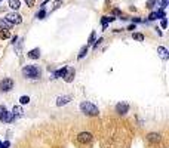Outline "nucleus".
<instances>
[{"instance_id":"1","label":"nucleus","mask_w":169,"mask_h":148,"mask_svg":"<svg viewBox=\"0 0 169 148\" xmlns=\"http://www.w3.org/2000/svg\"><path fill=\"white\" fill-rule=\"evenodd\" d=\"M80 110H82V113H83V114H86V116H92V117H95V116H98V114H100L98 107H97V105H94L92 102H88V101H83V102L80 104Z\"/></svg>"},{"instance_id":"2","label":"nucleus","mask_w":169,"mask_h":148,"mask_svg":"<svg viewBox=\"0 0 169 148\" xmlns=\"http://www.w3.org/2000/svg\"><path fill=\"white\" fill-rule=\"evenodd\" d=\"M40 74H42V71L36 65H25L22 68V76L27 77V79H39Z\"/></svg>"},{"instance_id":"3","label":"nucleus","mask_w":169,"mask_h":148,"mask_svg":"<svg viewBox=\"0 0 169 148\" xmlns=\"http://www.w3.org/2000/svg\"><path fill=\"white\" fill-rule=\"evenodd\" d=\"M15 118L12 117V114L8 111V108L5 105H0V121H5V123H11Z\"/></svg>"},{"instance_id":"4","label":"nucleus","mask_w":169,"mask_h":148,"mask_svg":"<svg viewBox=\"0 0 169 148\" xmlns=\"http://www.w3.org/2000/svg\"><path fill=\"white\" fill-rule=\"evenodd\" d=\"M5 19H6L9 24H12V25H18V24H21V22H22L21 15H20V14H17V12H11V14H8Z\"/></svg>"},{"instance_id":"5","label":"nucleus","mask_w":169,"mask_h":148,"mask_svg":"<svg viewBox=\"0 0 169 148\" xmlns=\"http://www.w3.org/2000/svg\"><path fill=\"white\" fill-rule=\"evenodd\" d=\"M14 86H15V83H14L12 79H3L0 82V90L2 92H9V90L14 89Z\"/></svg>"},{"instance_id":"6","label":"nucleus","mask_w":169,"mask_h":148,"mask_svg":"<svg viewBox=\"0 0 169 148\" xmlns=\"http://www.w3.org/2000/svg\"><path fill=\"white\" fill-rule=\"evenodd\" d=\"M77 141L80 144H88V142L92 141V133H89V132H80L77 135Z\"/></svg>"},{"instance_id":"7","label":"nucleus","mask_w":169,"mask_h":148,"mask_svg":"<svg viewBox=\"0 0 169 148\" xmlns=\"http://www.w3.org/2000/svg\"><path fill=\"white\" fill-rule=\"evenodd\" d=\"M74 74H76L74 68H71V67H67V71H65V74H64V80H65L67 83H71V82L74 80Z\"/></svg>"},{"instance_id":"8","label":"nucleus","mask_w":169,"mask_h":148,"mask_svg":"<svg viewBox=\"0 0 169 148\" xmlns=\"http://www.w3.org/2000/svg\"><path fill=\"white\" fill-rule=\"evenodd\" d=\"M129 111V105L126 104V102H119L117 105H116V113H119L120 116L122 114H126Z\"/></svg>"},{"instance_id":"9","label":"nucleus","mask_w":169,"mask_h":148,"mask_svg":"<svg viewBox=\"0 0 169 148\" xmlns=\"http://www.w3.org/2000/svg\"><path fill=\"white\" fill-rule=\"evenodd\" d=\"M73 98L70 96V95H64V96H58L56 98V105L58 107H62V105H67L70 101H71Z\"/></svg>"},{"instance_id":"10","label":"nucleus","mask_w":169,"mask_h":148,"mask_svg":"<svg viewBox=\"0 0 169 148\" xmlns=\"http://www.w3.org/2000/svg\"><path fill=\"white\" fill-rule=\"evenodd\" d=\"M27 56H28V58H31V59H39V56H40V49H39V48L31 49V51L27 53Z\"/></svg>"},{"instance_id":"11","label":"nucleus","mask_w":169,"mask_h":148,"mask_svg":"<svg viewBox=\"0 0 169 148\" xmlns=\"http://www.w3.org/2000/svg\"><path fill=\"white\" fill-rule=\"evenodd\" d=\"M147 141L148 142H159L160 141V133H154V132L148 133L147 135Z\"/></svg>"},{"instance_id":"12","label":"nucleus","mask_w":169,"mask_h":148,"mask_svg":"<svg viewBox=\"0 0 169 148\" xmlns=\"http://www.w3.org/2000/svg\"><path fill=\"white\" fill-rule=\"evenodd\" d=\"M11 114H12V117H14V118L21 117V116H22V108H21L20 105H15V107L12 108V113H11Z\"/></svg>"},{"instance_id":"13","label":"nucleus","mask_w":169,"mask_h":148,"mask_svg":"<svg viewBox=\"0 0 169 148\" xmlns=\"http://www.w3.org/2000/svg\"><path fill=\"white\" fill-rule=\"evenodd\" d=\"M157 52H159V55L162 56V59H165V61H166V59L169 58V55H168V51H166L163 46H159V48H157Z\"/></svg>"},{"instance_id":"14","label":"nucleus","mask_w":169,"mask_h":148,"mask_svg":"<svg viewBox=\"0 0 169 148\" xmlns=\"http://www.w3.org/2000/svg\"><path fill=\"white\" fill-rule=\"evenodd\" d=\"M11 27H12V24H9L5 18L3 19L0 18V28H2V30H11Z\"/></svg>"},{"instance_id":"15","label":"nucleus","mask_w":169,"mask_h":148,"mask_svg":"<svg viewBox=\"0 0 169 148\" xmlns=\"http://www.w3.org/2000/svg\"><path fill=\"white\" fill-rule=\"evenodd\" d=\"M65 71H67V67H62V68H59V70H56V71L53 73V77H55V79H59V77H64V74H65Z\"/></svg>"},{"instance_id":"16","label":"nucleus","mask_w":169,"mask_h":148,"mask_svg":"<svg viewBox=\"0 0 169 148\" xmlns=\"http://www.w3.org/2000/svg\"><path fill=\"white\" fill-rule=\"evenodd\" d=\"M20 6H21V3H20V0H9V8H12V9H20Z\"/></svg>"},{"instance_id":"17","label":"nucleus","mask_w":169,"mask_h":148,"mask_svg":"<svg viewBox=\"0 0 169 148\" xmlns=\"http://www.w3.org/2000/svg\"><path fill=\"white\" fill-rule=\"evenodd\" d=\"M111 21H114L113 17H104V18H103V28L105 30V28H107V24L111 22Z\"/></svg>"},{"instance_id":"18","label":"nucleus","mask_w":169,"mask_h":148,"mask_svg":"<svg viewBox=\"0 0 169 148\" xmlns=\"http://www.w3.org/2000/svg\"><path fill=\"white\" fill-rule=\"evenodd\" d=\"M86 53H88V46H83V48L80 49V52H79L77 58H79V59H82V58H83L84 55H86Z\"/></svg>"},{"instance_id":"19","label":"nucleus","mask_w":169,"mask_h":148,"mask_svg":"<svg viewBox=\"0 0 169 148\" xmlns=\"http://www.w3.org/2000/svg\"><path fill=\"white\" fill-rule=\"evenodd\" d=\"M132 37H134V40H138V42H144V36H142L141 33H134V34H132Z\"/></svg>"},{"instance_id":"20","label":"nucleus","mask_w":169,"mask_h":148,"mask_svg":"<svg viewBox=\"0 0 169 148\" xmlns=\"http://www.w3.org/2000/svg\"><path fill=\"white\" fill-rule=\"evenodd\" d=\"M9 36H11L9 30H2V31H0V39H2V40L3 39H9Z\"/></svg>"},{"instance_id":"21","label":"nucleus","mask_w":169,"mask_h":148,"mask_svg":"<svg viewBox=\"0 0 169 148\" xmlns=\"http://www.w3.org/2000/svg\"><path fill=\"white\" fill-rule=\"evenodd\" d=\"M39 19H43L45 17H46V12H45V8H40V11L37 12V15H36Z\"/></svg>"},{"instance_id":"22","label":"nucleus","mask_w":169,"mask_h":148,"mask_svg":"<svg viewBox=\"0 0 169 148\" xmlns=\"http://www.w3.org/2000/svg\"><path fill=\"white\" fill-rule=\"evenodd\" d=\"M156 3H157V0H148V2H147V8L148 9H153Z\"/></svg>"},{"instance_id":"23","label":"nucleus","mask_w":169,"mask_h":148,"mask_svg":"<svg viewBox=\"0 0 169 148\" xmlns=\"http://www.w3.org/2000/svg\"><path fill=\"white\" fill-rule=\"evenodd\" d=\"M20 102H21L22 105H25V104L30 102V98H28V96H21V98H20Z\"/></svg>"},{"instance_id":"24","label":"nucleus","mask_w":169,"mask_h":148,"mask_svg":"<svg viewBox=\"0 0 169 148\" xmlns=\"http://www.w3.org/2000/svg\"><path fill=\"white\" fill-rule=\"evenodd\" d=\"M61 5H62V2H59V0H58V2H55V3H53V8H52V11H51V12H53L55 9H58Z\"/></svg>"},{"instance_id":"25","label":"nucleus","mask_w":169,"mask_h":148,"mask_svg":"<svg viewBox=\"0 0 169 148\" xmlns=\"http://www.w3.org/2000/svg\"><path fill=\"white\" fill-rule=\"evenodd\" d=\"M148 19H150V21L157 19V14H156V12H151V14H150V17H148Z\"/></svg>"},{"instance_id":"26","label":"nucleus","mask_w":169,"mask_h":148,"mask_svg":"<svg viewBox=\"0 0 169 148\" xmlns=\"http://www.w3.org/2000/svg\"><path fill=\"white\" fill-rule=\"evenodd\" d=\"M9 145H11V142L6 141V142H3V144H0V148H9Z\"/></svg>"},{"instance_id":"27","label":"nucleus","mask_w":169,"mask_h":148,"mask_svg":"<svg viewBox=\"0 0 169 148\" xmlns=\"http://www.w3.org/2000/svg\"><path fill=\"white\" fill-rule=\"evenodd\" d=\"M25 3H27L28 8H33L34 6V0H25Z\"/></svg>"},{"instance_id":"28","label":"nucleus","mask_w":169,"mask_h":148,"mask_svg":"<svg viewBox=\"0 0 169 148\" xmlns=\"http://www.w3.org/2000/svg\"><path fill=\"white\" fill-rule=\"evenodd\" d=\"M94 40H95V33H92V34L89 36V45H91V43H94Z\"/></svg>"},{"instance_id":"29","label":"nucleus","mask_w":169,"mask_h":148,"mask_svg":"<svg viewBox=\"0 0 169 148\" xmlns=\"http://www.w3.org/2000/svg\"><path fill=\"white\" fill-rule=\"evenodd\" d=\"M166 6H168V0H162V6H160V8H162V11H163Z\"/></svg>"},{"instance_id":"30","label":"nucleus","mask_w":169,"mask_h":148,"mask_svg":"<svg viewBox=\"0 0 169 148\" xmlns=\"http://www.w3.org/2000/svg\"><path fill=\"white\" fill-rule=\"evenodd\" d=\"M166 25H168V22H166V19L163 18V19H162V27H163V28H166Z\"/></svg>"},{"instance_id":"31","label":"nucleus","mask_w":169,"mask_h":148,"mask_svg":"<svg viewBox=\"0 0 169 148\" xmlns=\"http://www.w3.org/2000/svg\"><path fill=\"white\" fill-rule=\"evenodd\" d=\"M101 42H103V39H98V40H97V43H95V45H94V48H95V49H97V48H98V45H100V43H101Z\"/></svg>"},{"instance_id":"32","label":"nucleus","mask_w":169,"mask_h":148,"mask_svg":"<svg viewBox=\"0 0 169 148\" xmlns=\"http://www.w3.org/2000/svg\"><path fill=\"white\" fill-rule=\"evenodd\" d=\"M131 19H132V21H135V22H141V19H139V18H131Z\"/></svg>"},{"instance_id":"33","label":"nucleus","mask_w":169,"mask_h":148,"mask_svg":"<svg viewBox=\"0 0 169 148\" xmlns=\"http://www.w3.org/2000/svg\"><path fill=\"white\" fill-rule=\"evenodd\" d=\"M128 30H135V24H134V25H129V27H128Z\"/></svg>"},{"instance_id":"34","label":"nucleus","mask_w":169,"mask_h":148,"mask_svg":"<svg viewBox=\"0 0 169 148\" xmlns=\"http://www.w3.org/2000/svg\"><path fill=\"white\" fill-rule=\"evenodd\" d=\"M0 2H2V0H0Z\"/></svg>"},{"instance_id":"35","label":"nucleus","mask_w":169,"mask_h":148,"mask_svg":"<svg viewBox=\"0 0 169 148\" xmlns=\"http://www.w3.org/2000/svg\"><path fill=\"white\" fill-rule=\"evenodd\" d=\"M0 144H2V142H0Z\"/></svg>"}]
</instances>
